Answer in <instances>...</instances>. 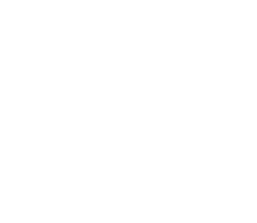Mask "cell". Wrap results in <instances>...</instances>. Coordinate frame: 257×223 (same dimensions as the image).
Instances as JSON below:
<instances>
[]
</instances>
